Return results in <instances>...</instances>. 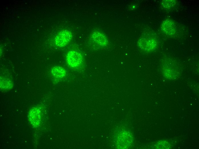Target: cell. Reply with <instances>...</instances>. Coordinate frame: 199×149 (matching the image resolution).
Masks as SVG:
<instances>
[{"label":"cell","mask_w":199,"mask_h":149,"mask_svg":"<svg viewBox=\"0 0 199 149\" xmlns=\"http://www.w3.org/2000/svg\"><path fill=\"white\" fill-rule=\"evenodd\" d=\"M116 134L115 141L118 148H127L132 145L133 137L129 132L125 130L121 129Z\"/></svg>","instance_id":"obj_1"},{"label":"cell","mask_w":199,"mask_h":149,"mask_svg":"<svg viewBox=\"0 0 199 149\" xmlns=\"http://www.w3.org/2000/svg\"><path fill=\"white\" fill-rule=\"evenodd\" d=\"M66 60L69 66L75 68L79 67L83 62L81 54L75 50H71L68 52L66 55Z\"/></svg>","instance_id":"obj_2"},{"label":"cell","mask_w":199,"mask_h":149,"mask_svg":"<svg viewBox=\"0 0 199 149\" xmlns=\"http://www.w3.org/2000/svg\"><path fill=\"white\" fill-rule=\"evenodd\" d=\"M138 45L142 50L146 51H151L155 50L157 46V42L154 38L144 36L139 40Z\"/></svg>","instance_id":"obj_3"},{"label":"cell","mask_w":199,"mask_h":149,"mask_svg":"<svg viewBox=\"0 0 199 149\" xmlns=\"http://www.w3.org/2000/svg\"><path fill=\"white\" fill-rule=\"evenodd\" d=\"M72 38V33L67 30H62L57 35L55 39L56 45L60 47L66 46L71 40Z\"/></svg>","instance_id":"obj_4"},{"label":"cell","mask_w":199,"mask_h":149,"mask_svg":"<svg viewBox=\"0 0 199 149\" xmlns=\"http://www.w3.org/2000/svg\"><path fill=\"white\" fill-rule=\"evenodd\" d=\"M28 119L32 125L38 126L41 121V111L39 108L33 107L29 111L28 113Z\"/></svg>","instance_id":"obj_5"},{"label":"cell","mask_w":199,"mask_h":149,"mask_svg":"<svg viewBox=\"0 0 199 149\" xmlns=\"http://www.w3.org/2000/svg\"><path fill=\"white\" fill-rule=\"evenodd\" d=\"M162 32L166 35L168 36L174 34L176 31V26L174 21L170 19L164 21L161 25Z\"/></svg>","instance_id":"obj_6"},{"label":"cell","mask_w":199,"mask_h":149,"mask_svg":"<svg viewBox=\"0 0 199 149\" xmlns=\"http://www.w3.org/2000/svg\"><path fill=\"white\" fill-rule=\"evenodd\" d=\"M92 38L95 43L101 46H105L108 44V41L106 36L100 32H94L92 34Z\"/></svg>","instance_id":"obj_7"},{"label":"cell","mask_w":199,"mask_h":149,"mask_svg":"<svg viewBox=\"0 0 199 149\" xmlns=\"http://www.w3.org/2000/svg\"><path fill=\"white\" fill-rule=\"evenodd\" d=\"M50 73L54 77L61 79L64 78L66 74L65 69L59 66H55L50 70Z\"/></svg>","instance_id":"obj_8"},{"label":"cell","mask_w":199,"mask_h":149,"mask_svg":"<svg viewBox=\"0 0 199 149\" xmlns=\"http://www.w3.org/2000/svg\"><path fill=\"white\" fill-rule=\"evenodd\" d=\"M13 83L9 79L1 77L0 89L3 91L11 89L13 86Z\"/></svg>","instance_id":"obj_9"},{"label":"cell","mask_w":199,"mask_h":149,"mask_svg":"<svg viewBox=\"0 0 199 149\" xmlns=\"http://www.w3.org/2000/svg\"><path fill=\"white\" fill-rule=\"evenodd\" d=\"M176 3V1L175 0H164L162 1L161 4L164 9H169L173 8Z\"/></svg>","instance_id":"obj_10"},{"label":"cell","mask_w":199,"mask_h":149,"mask_svg":"<svg viewBox=\"0 0 199 149\" xmlns=\"http://www.w3.org/2000/svg\"><path fill=\"white\" fill-rule=\"evenodd\" d=\"M171 146L168 142L164 141H159L155 146L157 149H169L172 148Z\"/></svg>","instance_id":"obj_11"}]
</instances>
